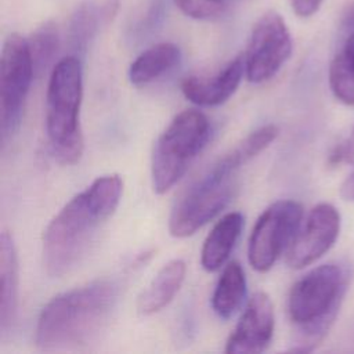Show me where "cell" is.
Instances as JSON below:
<instances>
[{"instance_id":"cell-13","label":"cell","mask_w":354,"mask_h":354,"mask_svg":"<svg viewBox=\"0 0 354 354\" xmlns=\"http://www.w3.org/2000/svg\"><path fill=\"white\" fill-rule=\"evenodd\" d=\"M19 266L12 235H0V333L6 336L14 326L18 314Z\"/></svg>"},{"instance_id":"cell-18","label":"cell","mask_w":354,"mask_h":354,"mask_svg":"<svg viewBox=\"0 0 354 354\" xmlns=\"http://www.w3.org/2000/svg\"><path fill=\"white\" fill-rule=\"evenodd\" d=\"M329 87L337 101L354 106V29L343 30L342 43L329 65Z\"/></svg>"},{"instance_id":"cell-21","label":"cell","mask_w":354,"mask_h":354,"mask_svg":"<svg viewBox=\"0 0 354 354\" xmlns=\"http://www.w3.org/2000/svg\"><path fill=\"white\" fill-rule=\"evenodd\" d=\"M173 3L184 15L196 21L218 19L230 7V0H173Z\"/></svg>"},{"instance_id":"cell-4","label":"cell","mask_w":354,"mask_h":354,"mask_svg":"<svg viewBox=\"0 0 354 354\" xmlns=\"http://www.w3.org/2000/svg\"><path fill=\"white\" fill-rule=\"evenodd\" d=\"M354 275L348 261L318 266L297 279L288 296L293 325L290 351H313L333 325Z\"/></svg>"},{"instance_id":"cell-17","label":"cell","mask_w":354,"mask_h":354,"mask_svg":"<svg viewBox=\"0 0 354 354\" xmlns=\"http://www.w3.org/2000/svg\"><path fill=\"white\" fill-rule=\"evenodd\" d=\"M246 297V277L238 261L224 266L212 295V308L221 319L231 318Z\"/></svg>"},{"instance_id":"cell-3","label":"cell","mask_w":354,"mask_h":354,"mask_svg":"<svg viewBox=\"0 0 354 354\" xmlns=\"http://www.w3.org/2000/svg\"><path fill=\"white\" fill-rule=\"evenodd\" d=\"M277 136V126L264 124L217 159L174 205L169 218L170 235L187 238L227 207L236 194L241 167L270 147Z\"/></svg>"},{"instance_id":"cell-8","label":"cell","mask_w":354,"mask_h":354,"mask_svg":"<svg viewBox=\"0 0 354 354\" xmlns=\"http://www.w3.org/2000/svg\"><path fill=\"white\" fill-rule=\"evenodd\" d=\"M303 207L292 199L271 203L253 225L249 245V264L257 272L272 268L279 256L286 252L301 224Z\"/></svg>"},{"instance_id":"cell-11","label":"cell","mask_w":354,"mask_h":354,"mask_svg":"<svg viewBox=\"0 0 354 354\" xmlns=\"http://www.w3.org/2000/svg\"><path fill=\"white\" fill-rule=\"evenodd\" d=\"M275 326L274 306L266 292H256L225 343L228 354L263 353L272 340Z\"/></svg>"},{"instance_id":"cell-10","label":"cell","mask_w":354,"mask_h":354,"mask_svg":"<svg viewBox=\"0 0 354 354\" xmlns=\"http://www.w3.org/2000/svg\"><path fill=\"white\" fill-rule=\"evenodd\" d=\"M340 232V213L326 202L315 205L300 224L286 250V264L300 270L321 259L336 242Z\"/></svg>"},{"instance_id":"cell-24","label":"cell","mask_w":354,"mask_h":354,"mask_svg":"<svg viewBox=\"0 0 354 354\" xmlns=\"http://www.w3.org/2000/svg\"><path fill=\"white\" fill-rule=\"evenodd\" d=\"M289 1L293 12L301 18H308L314 15L322 4V0H289Z\"/></svg>"},{"instance_id":"cell-12","label":"cell","mask_w":354,"mask_h":354,"mask_svg":"<svg viewBox=\"0 0 354 354\" xmlns=\"http://www.w3.org/2000/svg\"><path fill=\"white\" fill-rule=\"evenodd\" d=\"M245 75V58L238 55L212 76L191 75L181 82L184 97L199 106L224 104L238 88Z\"/></svg>"},{"instance_id":"cell-2","label":"cell","mask_w":354,"mask_h":354,"mask_svg":"<svg viewBox=\"0 0 354 354\" xmlns=\"http://www.w3.org/2000/svg\"><path fill=\"white\" fill-rule=\"evenodd\" d=\"M119 293L118 282L97 279L57 295L39 315L36 346L47 353L87 347L106 328Z\"/></svg>"},{"instance_id":"cell-19","label":"cell","mask_w":354,"mask_h":354,"mask_svg":"<svg viewBox=\"0 0 354 354\" xmlns=\"http://www.w3.org/2000/svg\"><path fill=\"white\" fill-rule=\"evenodd\" d=\"M106 15V8L100 7L94 1H83L75 8L69 19L66 33L68 44L75 53L73 55L80 57L86 53L98 32L101 19Z\"/></svg>"},{"instance_id":"cell-5","label":"cell","mask_w":354,"mask_h":354,"mask_svg":"<svg viewBox=\"0 0 354 354\" xmlns=\"http://www.w3.org/2000/svg\"><path fill=\"white\" fill-rule=\"evenodd\" d=\"M83 71L80 58L68 55L51 69L46 93V133L53 156L61 165H75L83 155L80 127Z\"/></svg>"},{"instance_id":"cell-20","label":"cell","mask_w":354,"mask_h":354,"mask_svg":"<svg viewBox=\"0 0 354 354\" xmlns=\"http://www.w3.org/2000/svg\"><path fill=\"white\" fill-rule=\"evenodd\" d=\"M59 44L58 26L53 21L43 22L32 32L28 39V46L33 61L35 75L40 76L50 65H53L54 58L58 54Z\"/></svg>"},{"instance_id":"cell-25","label":"cell","mask_w":354,"mask_h":354,"mask_svg":"<svg viewBox=\"0 0 354 354\" xmlns=\"http://www.w3.org/2000/svg\"><path fill=\"white\" fill-rule=\"evenodd\" d=\"M340 195L348 202H354V170L347 176L340 187Z\"/></svg>"},{"instance_id":"cell-15","label":"cell","mask_w":354,"mask_h":354,"mask_svg":"<svg viewBox=\"0 0 354 354\" xmlns=\"http://www.w3.org/2000/svg\"><path fill=\"white\" fill-rule=\"evenodd\" d=\"M185 271L187 267L181 259L167 261L140 295L137 303L138 313L141 315H152L163 310L180 290Z\"/></svg>"},{"instance_id":"cell-22","label":"cell","mask_w":354,"mask_h":354,"mask_svg":"<svg viewBox=\"0 0 354 354\" xmlns=\"http://www.w3.org/2000/svg\"><path fill=\"white\" fill-rule=\"evenodd\" d=\"M165 6H166L165 0H149L145 11L140 14V18L137 19L136 26L131 28L133 35L142 37L152 33L163 19Z\"/></svg>"},{"instance_id":"cell-7","label":"cell","mask_w":354,"mask_h":354,"mask_svg":"<svg viewBox=\"0 0 354 354\" xmlns=\"http://www.w3.org/2000/svg\"><path fill=\"white\" fill-rule=\"evenodd\" d=\"M35 76L28 39L10 33L0 58V140L1 145L17 134L25 109L26 97Z\"/></svg>"},{"instance_id":"cell-6","label":"cell","mask_w":354,"mask_h":354,"mask_svg":"<svg viewBox=\"0 0 354 354\" xmlns=\"http://www.w3.org/2000/svg\"><path fill=\"white\" fill-rule=\"evenodd\" d=\"M210 138V122L196 109L176 115L158 137L151 160L152 188L162 195L185 174Z\"/></svg>"},{"instance_id":"cell-23","label":"cell","mask_w":354,"mask_h":354,"mask_svg":"<svg viewBox=\"0 0 354 354\" xmlns=\"http://www.w3.org/2000/svg\"><path fill=\"white\" fill-rule=\"evenodd\" d=\"M330 159L333 162H346L354 165V127L344 142H342L330 155Z\"/></svg>"},{"instance_id":"cell-1","label":"cell","mask_w":354,"mask_h":354,"mask_svg":"<svg viewBox=\"0 0 354 354\" xmlns=\"http://www.w3.org/2000/svg\"><path fill=\"white\" fill-rule=\"evenodd\" d=\"M122 192L120 176L106 174L64 205L43 232L41 263L47 275L59 278L83 260L116 212Z\"/></svg>"},{"instance_id":"cell-16","label":"cell","mask_w":354,"mask_h":354,"mask_svg":"<svg viewBox=\"0 0 354 354\" xmlns=\"http://www.w3.org/2000/svg\"><path fill=\"white\" fill-rule=\"evenodd\" d=\"M181 59L180 47L170 41L153 44L144 50L129 68L133 86H145L173 71Z\"/></svg>"},{"instance_id":"cell-14","label":"cell","mask_w":354,"mask_h":354,"mask_svg":"<svg viewBox=\"0 0 354 354\" xmlns=\"http://www.w3.org/2000/svg\"><path fill=\"white\" fill-rule=\"evenodd\" d=\"M243 227V216L239 212L224 214L207 234L201 249V266L207 272L224 267L232 253Z\"/></svg>"},{"instance_id":"cell-9","label":"cell","mask_w":354,"mask_h":354,"mask_svg":"<svg viewBox=\"0 0 354 354\" xmlns=\"http://www.w3.org/2000/svg\"><path fill=\"white\" fill-rule=\"evenodd\" d=\"M292 37L283 18L275 11H267L254 24L245 58V75L250 83L270 80L289 59Z\"/></svg>"}]
</instances>
